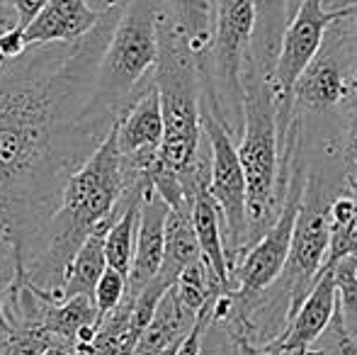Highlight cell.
I'll return each instance as SVG.
<instances>
[{
  "label": "cell",
  "mask_w": 357,
  "mask_h": 355,
  "mask_svg": "<svg viewBox=\"0 0 357 355\" xmlns=\"http://www.w3.org/2000/svg\"><path fill=\"white\" fill-rule=\"evenodd\" d=\"M127 0H105L75 42L32 44L0 59V236L17 275L37 261L68 178L102 144L117 117L95 105V73Z\"/></svg>",
  "instance_id": "obj_1"
},
{
  "label": "cell",
  "mask_w": 357,
  "mask_h": 355,
  "mask_svg": "<svg viewBox=\"0 0 357 355\" xmlns=\"http://www.w3.org/2000/svg\"><path fill=\"white\" fill-rule=\"evenodd\" d=\"M243 129H241L238 161L245 176V209H248V239L253 246L278 217V168H280V124L273 76L245 59L243 76Z\"/></svg>",
  "instance_id": "obj_2"
},
{
  "label": "cell",
  "mask_w": 357,
  "mask_h": 355,
  "mask_svg": "<svg viewBox=\"0 0 357 355\" xmlns=\"http://www.w3.org/2000/svg\"><path fill=\"white\" fill-rule=\"evenodd\" d=\"M153 83L160 100L163 142L158 161L180 178L195 166L202 149L199 124V86L197 59L190 52L185 37L173 27L165 13L158 22V59L153 68Z\"/></svg>",
  "instance_id": "obj_3"
},
{
  "label": "cell",
  "mask_w": 357,
  "mask_h": 355,
  "mask_svg": "<svg viewBox=\"0 0 357 355\" xmlns=\"http://www.w3.org/2000/svg\"><path fill=\"white\" fill-rule=\"evenodd\" d=\"M163 0H127L95 73V105L119 117L153 83Z\"/></svg>",
  "instance_id": "obj_4"
},
{
  "label": "cell",
  "mask_w": 357,
  "mask_h": 355,
  "mask_svg": "<svg viewBox=\"0 0 357 355\" xmlns=\"http://www.w3.org/2000/svg\"><path fill=\"white\" fill-rule=\"evenodd\" d=\"M253 24V0H214L207 76H199V86L214 93L216 107L231 139L241 137V129H243L241 76L250 54Z\"/></svg>",
  "instance_id": "obj_5"
},
{
  "label": "cell",
  "mask_w": 357,
  "mask_h": 355,
  "mask_svg": "<svg viewBox=\"0 0 357 355\" xmlns=\"http://www.w3.org/2000/svg\"><path fill=\"white\" fill-rule=\"evenodd\" d=\"M199 124L209 144V180L207 190L219 207L221 229H224V251L229 270L236 253L243 251L248 239V209H245V176L238 161V151L216 107V98L202 90L199 100Z\"/></svg>",
  "instance_id": "obj_6"
},
{
  "label": "cell",
  "mask_w": 357,
  "mask_h": 355,
  "mask_svg": "<svg viewBox=\"0 0 357 355\" xmlns=\"http://www.w3.org/2000/svg\"><path fill=\"white\" fill-rule=\"evenodd\" d=\"M304 192H306L304 166H296L294 176L289 178V188H287L282 202H280L275 222L245 251L243 261L231 270V280H234L231 282V297L236 302V312H243V314L248 312L253 299L260 292H265L280 278V273H282L287 263V253H289V243H291V229H294Z\"/></svg>",
  "instance_id": "obj_7"
},
{
  "label": "cell",
  "mask_w": 357,
  "mask_h": 355,
  "mask_svg": "<svg viewBox=\"0 0 357 355\" xmlns=\"http://www.w3.org/2000/svg\"><path fill=\"white\" fill-rule=\"evenodd\" d=\"M357 13V5H343V8H326L324 0H301L294 15L287 22L280 42V52L273 68V88L278 100V124L289 127L291 124V88L301 76L309 61L321 49L324 34L335 20L350 17Z\"/></svg>",
  "instance_id": "obj_8"
},
{
  "label": "cell",
  "mask_w": 357,
  "mask_h": 355,
  "mask_svg": "<svg viewBox=\"0 0 357 355\" xmlns=\"http://www.w3.org/2000/svg\"><path fill=\"white\" fill-rule=\"evenodd\" d=\"M331 248V224L328 207H321L319 199H301L299 214H296L294 229H291V243L287 253V263L280 273L287 294V319L296 314L299 304L304 302L306 292L311 289L314 280L319 278L321 268L326 266Z\"/></svg>",
  "instance_id": "obj_9"
},
{
  "label": "cell",
  "mask_w": 357,
  "mask_h": 355,
  "mask_svg": "<svg viewBox=\"0 0 357 355\" xmlns=\"http://www.w3.org/2000/svg\"><path fill=\"white\" fill-rule=\"evenodd\" d=\"M170 207L165 199L151 188V183L144 188L142 209H139L137 224V241H134V256L127 275V294L137 297L142 287L149 285V280L158 273L160 261H163L165 246V219H168Z\"/></svg>",
  "instance_id": "obj_10"
},
{
  "label": "cell",
  "mask_w": 357,
  "mask_h": 355,
  "mask_svg": "<svg viewBox=\"0 0 357 355\" xmlns=\"http://www.w3.org/2000/svg\"><path fill=\"white\" fill-rule=\"evenodd\" d=\"M335 304H338V294H335L333 268L326 263L321 268L319 278L311 285V289L306 292L304 302L299 304L296 314L291 317L289 328L284 331L282 338L273 343V348L278 353L289 351V348H311V343L331 326Z\"/></svg>",
  "instance_id": "obj_11"
},
{
  "label": "cell",
  "mask_w": 357,
  "mask_h": 355,
  "mask_svg": "<svg viewBox=\"0 0 357 355\" xmlns=\"http://www.w3.org/2000/svg\"><path fill=\"white\" fill-rule=\"evenodd\" d=\"M100 10L90 8L88 0H49L39 15L22 29L27 47L32 44L75 42L98 24Z\"/></svg>",
  "instance_id": "obj_12"
},
{
  "label": "cell",
  "mask_w": 357,
  "mask_h": 355,
  "mask_svg": "<svg viewBox=\"0 0 357 355\" xmlns=\"http://www.w3.org/2000/svg\"><path fill=\"white\" fill-rule=\"evenodd\" d=\"M190 222H192L195 236H197L199 258L212 270L216 282L221 285L224 292H231V270L224 251V229H221L219 207L207 190V180L197 185V192L190 209Z\"/></svg>",
  "instance_id": "obj_13"
},
{
  "label": "cell",
  "mask_w": 357,
  "mask_h": 355,
  "mask_svg": "<svg viewBox=\"0 0 357 355\" xmlns=\"http://www.w3.org/2000/svg\"><path fill=\"white\" fill-rule=\"evenodd\" d=\"M195 322H197V317L180 304L175 287L165 289L163 297L155 304V312L151 317L149 326L144 328L142 338L134 346L132 355H160L170 343L183 341Z\"/></svg>",
  "instance_id": "obj_14"
},
{
  "label": "cell",
  "mask_w": 357,
  "mask_h": 355,
  "mask_svg": "<svg viewBox=\"0 0 357 355\" xmlns=\"http://www.w3.org/2000/svg\"><path fill=\"white\" fill-rule=\"evenodd\" d=\"M163 13L185 37L190 52L197 59V71L207 73L214 0H163Z\"/></svg>",
  "instance_id": "obj_15"
},
{
  "label": "cell",
  "mask_w": 357,
  "mask_h": 355,
  "mask_svg": "<svg viewBox=\"0 0 357 355\" xmlns=\"http://www.w3.org/2000/svg\"><path fill=\"white\" fill-rule=\"evenodd\" d=\"M129 190H127V195H129ZM124 202H127V197H124ZM124 202H122V207H124ZM122 207H119L112 217L102 219V222L88 234L83 246L75 251L71 268H68V275H66V285H63V299L78 297V294L93 297L95 285H98L102 270L107 268V261H105V236H107V229L112 227V222L119 217Z\"/></svg>",
  "instance_id": "obj_16"
},
{
  "label": "cell",
  "mask_w": 357,
  "mask_h": 355,
  "mask_svg": "<svg viewBox=\"0 0 357 355\" xmlns=\"http://www.w3.org/2000/svg\"><path fill=\"white\" fill-rule=\"evenodd\" d=\"M197 258H199V246H197L192 222H190V212H175V209H170L168 219H165L163 261H160L158 273L151 280H155L160 287L170 289L178 282L180 273L192 261H197Z\"/></svg>",
  "instance_id": "obj_17"
},
{
  "label": "cell",
  "mask_w": 357,
  "mask_h": 355,
  "mask_svg": "<svg viewBox=\"0 0 357 355\" xmlns=\"http://www.w3.org/2000/svg\"><path fill=\"white\" fill-rule=\"evenodd\" d=\"M253 42H250V61L273 76L275 59L280 52L282 32L289 22L287 0H253Z\"/></svg>",
  "instance_id": "obj_18"
},
{
  "label": "cell",
  "mask_w": 357,
  "mask_h": 355,
  "mask_svg": "<svg viewBox=\"0 0 357 355\" xmlns=\"http://www.w3.org/2000/svg\"><path fill=\"white\" fill-rule=\"evenodd\" d=\"M93 324H98V309H95L93 297L78 294V297H68L63 302L44 304L39 328H44V331L54 333L61 341L75 346V338H78L80 328L93 326Z\"/></svg>",
  "instance_id": "obj_19"
},
{
  "label": "cell",
  "mask_w": 357,
  "mask_h": 355,
  "mask_svg": "<svg viewBox=\"0 0 357 355\" xmlns=\"http://www.w3.org/2000/svg\"><path fill=\"white\" fill-rule=\"evenodd\" d=\"M173 287H175V294H178L180 304H183L188 312H192L195 317L202 312L204 304H209L212 299H216L224 292L202 258L190 263V266L180 273L178 282H175Z\"/></svg>",
  "instance_id": "obj_20"
},
{
  "label": "cell",
  "mask_w": 357,
  "mask_h": 355,
  "mask_svg": "<svg viewBox=\"0 0 357 355\" xmlns=\"http://www.w3.org/2000/svg\"><path fill=\"white\" fill-rule=\"evenodd\" d=\"M331 268H333V282L335 294H338L340 314L345 319H357V256L340 258Z\"/></svg>",
  "instance_id": "obj_21"
},
{
  "label": "cell",
  "mask_w": 357,
  "mask_h": 355,
  "mask_svg": "<svg viewBox=\"0 0 357 355\" xmlns=\"http://www.w3.org/2000/svg\"><path fill=\"white\" fill-rule=\"evenodd\" d=\"M124 294H127V275L107 266L102 270V275H100L98 285H95V289H93V302H95V309H98V322L109 312V309H114L119 302H122Z\"/></svg>",
  "instance_id": "obj_22"
},
{
  "label": "cell",
  "mask_w": 357,
  "mask_h": 355,
  "mask_svg": "<svg viewBox=\"0 0 357 355\" xmlns=\"http://www.w3.org/2000/svg\"><path fill=\"white\" fill-rule=\"evenodd\" d=\"M17 278V261H15V251L3 236H0V343L8 341L13 326H10L8 317H5V299H8V289L13 280Z\"/></svg>",
  "instance_id": "obj_23"
},
{
  "label": "cell",
  "mask_w": 357,
  "mask_h": 355,
  "mask_svg": "<svg viewBox=\"0 0 357 355\" xmlns=\"http://www.w3.org/2000/svg\"><path fill=\"white\" fill-rule=\"evenodd\" d=\"M27 49L22 39V27L13 24L8 29H0V59H15Z\"/></svg>",
  "instance_id": "obj_24"
},
{
  "label": "cell",
  "mask_w": 357,
  "mask_h": 355,
  "mask_svg": "<svg viewBox=\"0 0 357 355\" xmlns=\"http://www.w3.org/2000/svg\"><path fill=\"white\" fill-rule=\"evenodd\" d=\"M224 328H219V324H207L202 333V348H199V355H229L226 353V343H224Z\"/></svg>",
  "instance_id": "obj_25"
},
{
  "label": "cell",
  "mask_w": 357,
  "mask_h": 355,
  "mask_svg": "<svg viewBox=\"0 0 357 355\" xmlns=\"http://www.w3.org/2000/svg\"><path fill=\"white\" fill-rule=\"evenodd\" d=\"M10 8H13L15 17H17V27H27L34 17L39 15V10L49 3V0H8Z\"/></svg>",
  "instance_id": "obj_26"
},
{
  "label": "cell",
  "mask_w": 357,
  "mask_h": 355,
  "mask_svg": "<svg viewBox=\"0 0 357 355\" xmlns=\"http://www.w3.org/2000/svg\"><path fill=\"white\" fill-rule=\"evenodd\" d=\"M234 355H280L273 346L270 348H260L250 341L248 336H238L234 343Z\"/></svg>",
  "instance_id": "obj_27"
},
{
  "label": "cell",
  "mask_w": 357,
  "mask_h": 355,
  "mask_svg": "<svg viewBox=\"0 0 357 355\" xmlns=\"http://www.w3.org/2000/svg\"><path fill=\"white\" fill-rule=\"evenodd\" d=\"M13 24H17V17H15L13 8H10L8 0H0V29H8V27H13Z\"/></svg>",
  "instance_id": "obj_28"
},
{
  "label": "cell",
  "mask_w": 357,
  "mask_h": 355,
  "mask_svg": "<svg viewBox=\"0 0 357 355\" xmlns=\"http://www.w3.org/2000/svg\"><path fill=\"white\" fill-rule=\"evenodd\" d=\"M280 355H316V353H311V348H289V351H282Z\"/></svg>",
  "instance_id": "obj_29"
},
{
  "label": "cell",
  "mask_w": 357,
  "mask_h": 355,
  "mask_svg": "<svg viewBox=\"0 0 357 355\" xmlns=\"http://www.w3.org/2000/svg\"><path fill=\"white\" fill-rule=\"evenodd\" d=\"M301 5V0H287V17H291L294 15V10Z\"/></svg>",
  "instance_id": "obj_30"
},
{
  "label": "cell",
  "mask_w": 357,
  "mask_h": 355,
  "mask_svg": "<svg viewBox=\"0 0 357 355\" xmlns=\"http://www.w3.org/2000/svg\"><path fill=\"white\" fill-rule=\"evenodd\" d=\"M343 5H357V0H343L340 8H343ZM353 29H355V37H357V13L353 15Z\"/></svg>",
  "instance_id": "obj_31"
}]
</instances>
